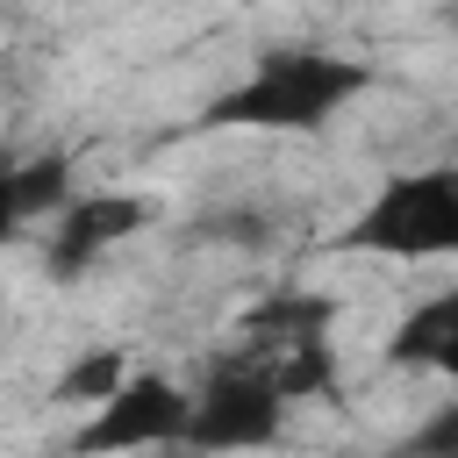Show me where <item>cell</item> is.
Listing matches in <instances>:
<instances>
[{"label": "cell", "instance_id": "1", "mask_svg": "<svg viewBox=\"0 0 458 458\" xmlns=\"http://www.w3.org/2000/svg\"><path fill=\"white\" fill-rule=\"evenodd\" d=\"M365 86H372V72L358 57H336V50H315V43H279V50H258L250 72L200 107V122L208 129H286V136H315Z\"/></svg>", "mask_w": 458, "mask_h": 458}, {"label": "cell", "instance_id": "2", "mask_svg": "<svg viewBox=\"0 0 458 458\" xmlns=\"http://www.w3.org/2000/svg\"><path fill=\"white\" fill-rule=\"evenodd\" d=\"M344 250L401 258V265L458 258V165L394 172V179L358 208V222L344 229Z\"/></svg>", "mask_w": 458, "mask_h": 458}, {"label": "cell", "instance_id": "3", "mask_svg": "<svg viewBox=\"0 0 458 458\" xmlns=\"http://www.w3.org/2000/svg\"><path fill=\"white\" fill-rule=\"evenodd\" d=\"M286 429V394L272 386L265 358H215L200 394H193V429H186V451H265L279 444Z\"/></svg>", "mask_w": 458, "mask_h": 458}, {"label": "cell", "instance_id": "4", "mask_svg": "<svg viewBox=\"0 0 458 458\" xmlns=\"http://www.w3.org/2000/svg\"><path fill=\"white\" fill-rule=\"evenodd\" d=\"M193 394L165 372H136L107 408H93L72 429V458H129V451H186Z\"/></svg>", "mask_w": 458, "mask_h": 458}, {"label": "cell", "instance_id": "5", "mask_svg": "<svg viewBox=\"0 0 458 458\" xmlns=\"http://www.w3.org/2000/svg\"><path fill=\"white\" fill-rule=\"evenodd\" d=\"M143 222H150V208L136 193H86V200H72L57 215V229H50V272L79 279L100 250H114L122 236H136Z\"/></svg>", "mask_w": 458, "mask_h": 458}, {"label": "cell", "instance_id": "6", "mask_svg": "<svg viewBox=\"0 0 458 458\" xmlns=\"http://www.w3.org/2000/svg\"><path fill=\"white\" fill-rule=\"evenodd\" d=\"M329 322H336V301H329V293H301V286L265 293V301H250V308H243V336H250L258 351L315 344V336H329Z\"/></svg>", "mask_w": 458, "mask_h": 458}, {"label": "cell", "instance_id": "7", "mask_svg": "<svg viewBox=\"0 0 458 458\" xmlns=\"http://www.w3.org/2000/svg\"><path fill=\"white\" fill-rule=\"evenodd\" d=\"M451 344H458V286L415 301V308L386 329V365H429V372H437Z\"/></svg>", "mask_w": 458, "mask_h": 458}, {"label": "cell", "instance_id": "8", "mask_svg": "<svg viewBox=\"0 0 458 458\" xmlns=\"http://www.w3.org/2000/svg\"><path fill=\"white\" fill-rule=\"evenodd\" d=\"M72 208V157L64 150H43V157H21L7 172V222H36V215H64Z\"/></svg>", "mask_w": 458, "mask_h": 458}, {"label": "cell", "instance_id": "9", "mask_svg": "<svg viewBox=\"0 0 458 458\" xmlns=\"http://www.w3.org/2000/svg\"><path fill=\"white\" fill-rule=\"evenodd\" d=\"M136 379V365H129V351L122 344H93V351H79L64 372H57V401H72V408H107L122 386Z\"/></svg>", "mask_w": 458, "mask_h": 458}, {"label": "cell", "instance_id": "10", "mask_svg": "<svg viewBox=\"0 0 458 458\" xmlns=\"http://www.w3.org/2000/svg\"><path fill=\"white\" fill-rule=\"evenodd\" d=\"M258 358H265L272 386L286 394V408H293V401H315V394H329V386H336L329 336H315V344H286V351H258Z\"/></svg>", "mask_w": 458, "mask_h": 458}, {"label": "cell", "instance_id": "11", "mask_svg": "<svg viewBox=\"0 0 458 458\" xmlns=\"http://www.w3.org/2000/svg\"><path fill=\"white\" fill-rule=\"evenodd\" d=\"M394 458H458V401H444L437 415H422V422L394 444Z\"/></svg>", "mask_w": 458, "mask_h": 458}, {"label": "cell", "instance_id": "12", "mask_svg": "<svg viewBox=\"0 0 458 458\" xmlns=\"http://www.w3.org/2000/svg\"><path fill=\"white\" fill-rule=\"evenodd\" d=\"M200 229H208V236H236V243H258V236H265V229H258V215H250V208H229V215H208V222H200Z\"/></svg>", "mask_w": 458, "mask_h": 458}, {"label": "cell", "instance_id": "13", "mask_svg": "<svg viewBox=\"0 0 458 458\" xmlns=\"http://www.w3.org/2000/svg\"><path fill=\"white\" fill-rule=\"evenodd\" d=\"M437 372H451V379H458V344H451V351H444V365H437Z\"/></svg>", "mask_w": 458, "mask_h": 458}]
</instances>
